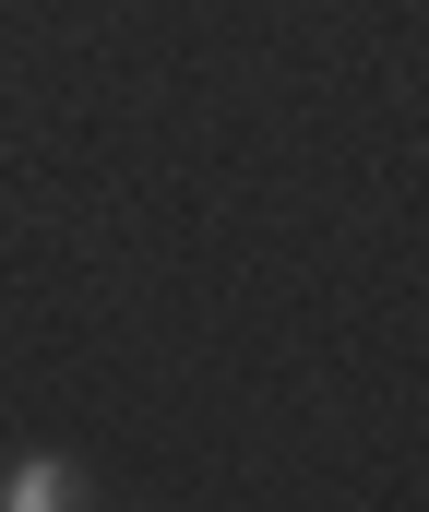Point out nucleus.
Returning <instances> with one entry per match:
<instances>
[{"label":"nucleus","mask_w":429,"mask_h":512,"mask_svg":"<svg viewBox=\"0 0 429 512\" xmlns=\"http://www.w3.org/2000/svg\"><path fill=\"white\" fill-rule=\"evenodd\" d=\"M0 501H12V512H60V501H72V465H60V453H24V465L0 477Z\"/></svg>","instance_id":"obj_1"}]
</instances>
